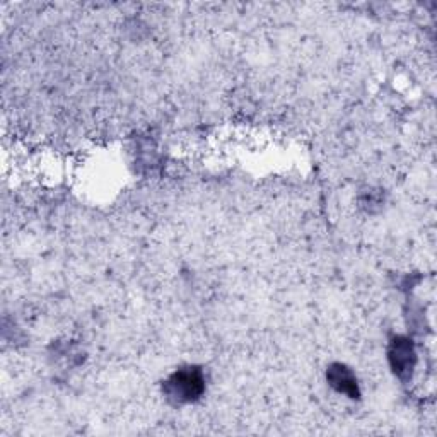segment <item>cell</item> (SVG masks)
Returning a JSON list of instances; mask_svg holds the SVG:
<instances>
[{"label": "cell", "mask_w": 437, "mask_h": 437, "mask_svg": "<svg viewBox=\"0 0 437 437\" xmlns=\"http://www.w3.org/2000/svg\"><path fill=\"white\" fill-rule=\"evenodd\" d=\"M169 388L180 400H193L204 390V379L197 371H181L173 376Z\"/></svg>", "instance_id": "6da1fadb"}, {"label": "cell", "mask_w": 437, "mask_h": 437, "mask_svg": "<svg viewBox=\"0 0 437 437\" xmlns=\"http://www.w3.org/2000/svg\"><path fill=\"white\" fill-rule=\"evenodd\" d=\"M332 381H333L332 385H335L337 388H339L340 392H343V393H352L355 388L354 378H352V376L343 367L337 369V371L333 372Z\"/></svg>", "instance_id": "7a4b0ae2"}]
</instances>
